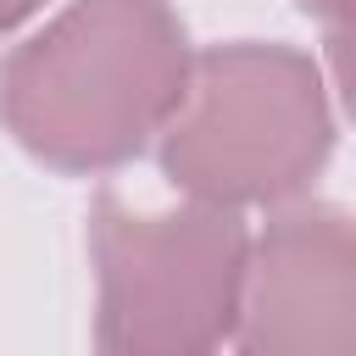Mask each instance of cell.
<instances>
[{"label": "cell", "mask_w": 356, "mask_h": 356, "mask_svg": "<svg viewBox=\"0 0 356 356\" xmlns=\"http://www.w3.org/2000/svg\"><path fill=\"white\" fill-rule=\"evenodd\" d=\"M245 250L234 339L250 356H339L356 345V234L334 200L267 206Z\"/></svg>", "instance_id": "277c9868"}, {"label": "cell", "mask_w": 356, "mask_h": 356, "mask_svg": "<svg viewBox=\"0 0 356 356\" xmlns=\"http://www.w3.org/2000/svg\"><path fill=\"white\" fill-rule=\"evenodd\" d=\"M189 56L167 0H72L0 61V122L56 172H117L156 145Z\"/></svg>", "instance_id": "6da1fadb"}, {"label": "cell", "mask_w": 356, "mask_h": 356, "mask_svg": "<svg viewBox=\"0 0 356 356\" xmlns=\"http://www.w3.org/2000/svg\"><path fill=\"white\" fill-rule=\"evenodd\" d=\"M328 156V78L284 39H228L195 50L184 95L156 134L167 184L228 211H267L306 195Z\"/></svg>", "instance_id": "7a4b0ae2"}, {"label": "cell", "mask_w": 356, "mask_h": 356, "mask_svg": "<svg viewBox=\"0 0 356 356\" xmlns=\"http://www.w3.org/2000/svg\"><path fill=\"white\" fill-rule=\"evenodd\" d=\"M250 228L228 206H134L111 189L89 206L95 345L128 356H189L234 339Z\"/></svg>", "instance_id": "3957f363"}, {"label": "cell", "mask_w": 356, "mask_h": 356, "mask_svg": "<svg viewBox=\"0 0 356 356\" xmlns=\"http://www.w3.org/2000/svg\"><path fill=\"white\" fill-rule=\"evenodd\" d=\"M50 0H0V33H11V28H22L33 11H44Z\"/></svg>", "instance_id": "8992f818"}, {"label": "cell", "mask_w": 356, "mask_h": 356, "mask_svg": "<svg viewBox=\"0 0 356 356\" xmlns=\"http://www.w3.org/2000/svg\"><path fill=\"white\" fill-rule=\"evenodd\" d=\"M295 6L328 28V50H334V61H339L334 78L345 83V44H350V6H356V0H295Z\"/></svg>", "instance_id": "5b68a950"}]
</instances>
